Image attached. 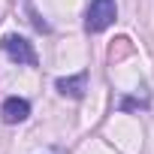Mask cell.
<instances>
[{"mask_svg": "<svg viewBox=\"0 0 154 154\" xmlns=\"http://www.w3.org/2000/svg\"><path fill=\"white\" fill-rule=\"evenodd\" d=\"M118 15V6L115 0H91L88 3V12H85V30L88 33H100L106 30Z\"/></svg>", "mask_w": 154, "mask_h": 154, "instance_id": "1", "label": "cell"}, {"mask_svg": "<svg viewBox=\"0 0 154 154\" xmlns=\"http://www.w3.org/2000/svg\"><path fill=\"white\" fill-rule=\"evenodd\" d=\"M3 51L15 60V63H24V66H36V51H33V45L24 39V36H18V33H9V36H3Z\"/></svg>", "mask_w": 154, "mask_h": 154, "instance_id": "2", "label": "cell"}, {"mask_svg": "<svg viewBox=\"0 0 154 154\" xmlns=\"http://www.w3.org/2000/svg\"><path fill=\"white\" fill-rule=\"evenodd\" d=\"M27 115H30V103L21 100V97H9L3 103V109H0V118H3L6 124H21Z\"/></svg>", "mask_w": 154, "mask_h": 154, "instance_id": "3", "label": "cell"}, {"mask_svg": "<svg viewBox=\"0 0 154 154\" xmlns=\"http://www.w3.org/2000/svg\"><path fill=\"white\" fill-rule=\"evenodd\" d=\"M57 91L63 97H72V100H82L85 91H88V75L79 72V75H66V79H57Z\"/></svg>", "mask_w": 154, "mask_h": 154, "instance_id": "4", "label": "cell"}]
</instances>
